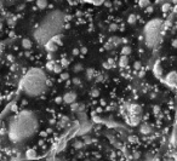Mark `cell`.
I'll return each instance as SVG.
<instances>
[{
  "instance_id": "obj_1",
  "label": "cell",
  "mask_w": 177,
  "mask_h": 161,
  "mask_svg": "<svg viewBox=\"0 0 177 161\" xmlns=\"http://www.w3.org/2000/svg\"><path fill=\"white\" fill-rule=\"evenodd\" d=\"M38 128V120L33 111L25 110L10 120L9 137L15 143L26 141L32 137Z\"/></svg>"
},
{
  "instance_id": "obj_2",
  "label": "cell",
  "mask_w": 177,
  "mask_h": 161,
  "mask_svg": "<svg viewBox=\"0 0 177 161\" xmlns=\"http://www.w3.org/2000/svg\"><path fill=\"white\" fill-rule=\"evenodd\" d=\"M64 22V13L61 11H52L50 13H47L44 21L40 23L39 28L34 32V36L37 39V41L41 45H45L49 40L60 34V32L62 30Z\"/></svg>"
},
{
  "instance_id": "obj_3",
  "label": "cell",
  "mask_w": 177,
  "mask_h": 161,
  "mask_svg": "<svg viewBox=\"0 0 177 161\" xmlns=\"http://www.w3.org/2000/svg\"><path fill=\"white\" fill-rule=\"evenodd\" d=\"M47 79L40 68L29 69L20 83V90L29 97H38L46 91Z\"/></svg>"
},
{
  "instance_id": "obj_4",
  "label": "cell",
  "mask_w": 177,
  "mask_h": 161,
  "mask_svg": "<svg viewBox=\"0 0 177 161\" xmlns=\"http://www.w3.org/2000/svg\"><path fill=\"white\" fill-rule=\"evenodd\" d=\"M164 26V21L160 18H153L146 23L143 29L144 41L149 49H154L159 44L160 38H162V30Z\"/></svg>"
},
{
  "instance_id": "obj_5",
  "label": "cell",
  "mask_w": 177,
  "mask_h": 161,
  "mask_svg": "<svg viewBox=\"0 0 177 161\" xmlns=\"http://www.w3.org/2000/svg\"><path fill=\"white\" fill-rule=\"evenodd\" d=\"M164 83H165L169 87H171L172 90H175V88H176V84H177V74H176L175 70H171L170 73H169V74L165 76Z\"/></svg>"
},
{
  "instance_id": "obj_6",
  "label": "cell",
  "mask_w": 177,
  "mask_h": 161,
  "mask_svg": "<svg viewBox=\"0 0 177 161\" xmlns=\"http://www.w3.org/2000/svg\"><path fill=\"white\" fill-rule=\"evenodd\" d=\"M75 99H77V94L75 92L70 91V92H67L66 94L62 97V101L67 104H72V103H75Z\"/></svg>"
},
{
  "instance_id": "obj_7",
  "label": "cell",
  "mask_w": 177,
  "mask_h": 161,
  "mask_svg": "<svg viewBox=\"0 0 177 161\" xmlns=\"http://www.w3.org/2000/svg\"><path fill=\"white\" fill-rule=\"evenodd\" d=\"M153 73H154L155 78H162L163 76V68L160 66V62H155L154 67H153Z\"/></svg>"
},
{
  "instance_id": "obj_8",
  "label": "cell",
  "mask_w": 177,
  "mask_h": 161,
  "mask_svg": "<svg viewBox=\"0 0 177 161\" xmlns=\"http://www.w3.org/2000/svg\"><path fill=\"white\" fill-rule=\"evenodd\" d=\"M45 49L47 50V52H51V53H53L56 50H57V45L56 44H53L51 40H49L46 44H45Z\"/></svg>"
},
{
  "instance_id": "obj_9",
  "label": "cell",
  "mask_w": 177,
  "mask_h": 161,
  "mask_svg": "<svg viewBox=\"0 0 177 161\" xmlns=\"http://www.w3.org/2000/svg\"><path fill=\"white\" fill-rule=\"evenodd\" d=\"M32 40L29 38H25V39H22V47L25 50H30L32 49Z\"/></svg>"
},
{
  "instance_id": "obj_10",
  "label": "cell",
  "mask_w": 177,
  "mask_h": 161,
  "mask_svg": "<svg viewBox=\"0 0 177 161\" xmlns=\"http://www.w3.org/2000/svg\"><path fill=\"white\" fill-rule=\"evenodd\" d=\"M140 132H141L142 134H149V133L152 132V127H150L148 124H143V125H141V127H140Z\"/></svg>"
},
{
  "instance_id": "obj_11",
  "label": "cell",
  "mask_w": 177,
  "mask_h": 161,
  "mask_svg": "<svg viewBox=\"0 0 177 161\" xmlns=\"http://www.w3.org/2000/svg\"><path fill=\"white\" fill-rule=\"evenodd\" d=\"M119 66L122 68H126L129 66V57L127 56H122L119 60Z\"/></svg>"
},
{
  "instance_id": "obj_12",
  "label": "cell",
  "mask_w": 177,
  "mask_h": 161,
  "mask_svg": "<svg viewBox=\"0 0 177 161\" xmlns=\"http://www.w3.org/2000/svg\"><path fill=\"white\" fill-rule=\"evenodd\" d=\"M95 75H96V71H95L93 68H88L86 70V78H87V80H92L95 78Z\"/></svg>"
},
{
  "instance_id": "obj_13",
  "label": "cell",
  "mask_w": 177,
  "mask_h": 161,
  "mask_svg": "<svg viewBox=\"0 0 177 161\" xmlns=\"http://www.w3.org/2000/svg\"><path fill=\"white\" fill-rule=\"evenodd\" d=\"M50 40H51L53 44H56V45H61V44H62V35H61V34H57V35L52 36Z\"/></svg>"
},
{
  "instance_id": "obj_14",
  "label": "cell",
  "mask_w": 177,
  "mask_h": 161,
  "mask_svg": "<svg viewBox=\"0 0 177 161\" xmlns=\"http://www.w3.org/2000/svg\"><path fill=\"white\" fill-rule=\"evenodd\" d=\"M37 6L40 10H44L47 7V0H37Z\"/></svg>"
},
{
  "instance_id": "obj_15",
  "label": "cell",
  "mask_w": 177,
  "mask_h": 161,
  "mask_svg": "<svg viewBox=\"0 0 177 161\" xmlns=\"http://www.w3.org/2000/svg\"><path fill=\"white\" fill-rule=\"evenodd\" d=\"M26 155H27L28 159H35L37 158V151L34 149H29V150H27Z\"/></svg>"
},
{
  "instance_id": "obj_16",
  "label": "cell",
  "mask_w": 177,
  "mask_h": 161,
  "mask_svg": "<svg viewBox=\"0 0 177 161\" xmlns=\"http://www.w3.org/2000/svg\"><path fill=\"white\" fill-rule=\"evenodd\" d=\"M84 146H85V143H84L83 141H75L74 144H73V147H74L75 149H83Z\"/></svg>"
},
{
  "instance_id": "obj_17",
  "label": "cell",
  "mask_w": 177,
  "mask_h": 161,
  "mask_svg": "<svg viewBox=\"0 0 177 161\" xmlns=\"http://www.w3.org/2000/svg\"><path fill=\"white\" fill-rule=\"evenodd\" d=\"M170 10H171V5L169 4V3H166V4H164V5L162 6V11H163L164 13L170 12Z\"/></svg>"
},
{
  "instance_id": "obj_18",
  "label": "cell",
  "mask_w": 177,
  "mask_h": 161,
  "mask_svg": "<svg viewBox=\"0 0 177 161\" xmlns=\"http://www.w3.org/2000/svg\"><path fill=\"white\" fill-rule=\"evenodd\" d=\"M130 53H131V49H130V47H129V46H124L123 50H122V55L123 56H129Z\"/></svg>"
},
{
  "instance_id": "obj_19",
  "label": "cell",
  "mask_w": 177,
  "mask_h": 161,
  "mask_svg": "<svg viewBox=\"0 0 177 161\" xmlns=\"http://www.w3.org/2000/svg\"><path fill=\"white\" fill-rule=\"evenodd\" d=\"M55 62L53 61H47V63H46V68H47V70H50V71H52L53 70V68H55Z\"/></svg>"
},
{
  "instance_id": "obj_20",
  "label": "cell",
  "mask_w": 177,
  "mask_h": 161,
  "mask_svg": "<svg viewBox=\"0 0 177 161\" xmlns=\"http://www.w3.org/2000/svg\"><path fill=\"white\" fill-rule=\"evenodd\" d=\"M140 7H148L149 6V0H138Z\"/></svg>"
},
{
  "instance_id": "obj_21",
  "label": "cell",
  "mask_w": 177,
  "mask_h": 161,
  "mask_svg": "<svg viewBox=\"0 0 177 161\" xmlns=\"http://www.w3.org/2000/svg\"><path fill=\"white\" fill-rule=\"evenodd\" d=\"M53 73H57V74H61L62 73V66L61 64H55V68H53Z\"/></svg>"
},
{
  "instance_id": "obj_22",
  "label": "cell",
  "mask_w": 177,
  "mask_h": 161,
  "mask_svg": "<svg viewBox=\"0 0 177 161\" xmlns=\"http://www.w3.org/2000/svg\"><path fill=\"white\" fill-rule=\"evenodd\" d=\"M136 20H137V17H136L135 15H130V16H129V18H127V22L130 23V24H133V23L136 22Z\"/></svg>"
},
{
  "instance_id": "obj_23",
  "label": "cell",
  "mask_w": 177,
  "mask_h": 161,
  "mask_svg": "<svg viewBox=\"0 0 177 161\" xmlns=\"http://www.w3.org/2000/svg\"><path fill=\"white\" fill-rule=\"evenodd\" d=\"M75 73H79V71H81L83 70V64H80V63H78V64H75L74 66V69H73Z\"/></svg>"
},
{
  "instance_id": "obj_24",
  "label": "cell",
  "mask_w": 177,
  "mask_h": 161,
  "mask_svg": "<svg viewBox=\"0 0 177 161\" xmlns=\"http://www.w3.org/2000/svg\"><path fill=\"white\" fill-rule=\"evenodd\" d=\"M78 108H79V104L78 103H72L70 104V110L72 111H78Z\"/></svg>"
},
{
  "instance_id": "obj_25",
  "label": "cell",
  "mask_w": 177,
  "mask_h": 161,
  "mask_svg": "<svg viewBox=\"0 0 177 161\" xmlns=\"http://www.w3.org/2000/svg\"><path fill=\"white\" fill-rule=\"evenodd\" d=\"M91 96H92V97H98V96H100V91L97 90V88H93V90L91 91Z\"/></svg>"
},
{
  "instance_id": "obj_26",
  "label": "cell",
  "mask_w": 177,
  "mask_h": 161,
  "mask_svg": "<svg viewBox=\"0 0 177 161\" xmlns=\"http://www.w3.org/2000/svg\"><path fill=\"white\" fill-rule=\"evenodd\" d=\"M118 28H119V27H118V24H115V23H112V24L109 26V30H110V32H115Z\"/></svg>"
},
{
  "instance_id": "obj_27",
  "label": "cell",
  "mask_w": 177,
  "mask_h": 161,
  "mask_svg": "<svg viewBox=\"0 0 177 161\" xmlns=\"http://www.w3.org/2000/svg\"><path fill=\"white\" fill-rule=\"evenodd\" d=\"M73 84H74V85H81V81H80L79 78H74V79H73Z\"/></svg>"
},
{
  "instance_id": "obj_28",
  "label": "cell",
  "mask_w": 177,
  "mask_h": 161,
  "mask_svg": "<svg viewBox=\"0 0 177 161\" xmlns=\"http://www.w3.org/2000/svg\"><path fill=\"white\" fill-rule=\"evenodd\" d=\"M107 63H108L109 66H110V68H113V67H114V60H113V58H108Z\"/></svg>"
},
{
  "instance_id": "obj_29",
  "label": "cell",
  "mask_w": 177,
  "mask_h": 161,
  "mask_svg": "<svg viewBox=\"0 0 177 161\" xmlns=\"http://www.w3.org/2000/svg\"><path fill=\"white\" fill-rule=\"evenodd\" d=\"M68 78H69V75L67 73H61V79L62 80H68Z\"/></svg>"
},
{
  "instance_id": "obj_30",
  "label": "cell",
  "mask_w": 177,
  "mask_h": 161,
  "mask_svg": "<svg viewBox=\"0 0 177 161\" xmlns=\"http://www.w3.org/2000/svg\"><path fill=\"white\" fill-rule=\"evenodd\" d=\"M133 67H135L136 70H140V69H141V63H140V62H135Z\"/></svg>"
},
{
  "instance_id": "obj_31",
  "label": "cell",
  "mask_w": 177,
  "mask_h": 161,
  "mask_svg": "<svg viewBox=\"0 0 177 161\" xmlns=\"http://www.w3.org/2000/svg\"><path fill=\"white\" fill-rule=\"evenodd\" d=\"M68 63H69V62H68L67 60H62V63H61L62 68H63V67H66V66H68Z\"/></svg>"
},
{
  "instance_id": "obj_32",
  "label": "cell",
  "mask_w": 177,
  "mask_h": 161,
  "mask_svg": "<svg viewBox=\"0 0 177 161\" xmlns=\"http://www.w3.org/2000/svg\"><path fill=\"white\" fill-rule=\"evenodd\" d=\"M47 61H53V55L51 52L47 53Z\"/></svg>"
},
{
  "instance_id": "obj_33",
  "label": "cell",
  "mask_w": 177,
  "mask_h": 161,
  "mask_svg": "<svg viewBox=\"0 0 177 161\" xmlns=\"http://www.w3.org/2000/svg\"><path fill=\"white\" fill-rule=\"evenodd\" d=\"M79 52H81L83 55H85L87 52V49H86V47H81V49H79Z\"/></svg>"
},
{
  "instance_id": "obj_34",
  "label": "cell",
  "mask_w": 177,
  "mask_h": 161,
  "mask_svg": "<svg viewBox=\"0 0 177 161\" xmlns=\"http://www.w3.org/2000/svg\"><path fill=\"white\" fill-rule=\"evenodd\" d=\"M55 102L57 103V104H60V103H62L63 101H62V97H56V99H55Z\"/></svg>"
},
{
  "instance_id": "obj_35",
  "label": "cell",
  "mask_w": 177,
  "mask_h": 161,
  "mask_svg": "<svg viewBox=\"0 0 177 161\" xmlns=\"http://www.w3.org/2000/svg\"><path fill=\"white\" fill-rule=\"evenodd\" d=\"M103 68H104V69H110V66H109L107 62H104V63H103Z\"/></svg>"
},
{
  "instance_id": "obj_36",
  "label": "cell",
  "mask_w": 177,
  "mask_h": 161,
  "mask_svg": "<svg viewBox=\"0 0 177 161\" xmlns=\"http://www.w3.org/2000/svg\"><path fill=\"white\" fill-rule=\"evenodd\" d=\"M3 52H4V44L0 41V55H1Z\"/></svg>"
},
{
  "instance_id": "obj_37",
  "label": "cell",
  "mask_w": 177,
  "mask_h": 161,
  "mask_svg": "<svg viewBox=\"0 0 177 161\" xmlns=\"http://www.w3.org/2000/svg\"><path fill=\"white\" fill-rule=\"evenodd\" d=\"M153 111H154V114H159V111H160V109H159L158 107H154V108H153Z\"/></svg>"
},
{
  "instance_id": "obj_38",
  "label": "cell",
  "mask_w": 177,
  "mask_h": 161,
  "mask_svg": "<svg viewBox=\"0 0 177 161\" xmlns=\"http://www.w3.org/2000/svg\"><path fill=\"white\" fill-rule=\"evenodd\" d=\"M129 139H130L131 142H137V138H136V137H133V136H131V137H129Z\"/></svg>"
},
{
  "instance_id": "obj_39",
  "label": "cell",
  "mask_w": 177,
  "mask_h": 161,
  "mask_svg": "<svg viewBox=\"0 0 177 161\" xmlns=\"http://www.w3.org/2000/svg\"><path fill=\"white\" fill-rule=\"evenodd\" d=\"M79 53H80V52H79V49H74V50H73V55H74V56H78Z\"/></svg>"
},
{
  "instance_id": "obj_40",
  "label": "cell",
  "mask_w": 177,
  "mask_h": 161,
  "mask_svg": "<svg viewBox=\"0 0 177 161\" xmlns=\"http://www.w3.org/2000/svg\"><path fill=\"white\" fill-rule=\"evenodd\" d=\"M140 158V153H135L133 154V159H138Z\"/></svg>"
},
{
  "instance_id": "obj_41",
  "label": "cell",
  "mask_w": 177,
  "mask_h": 161,
  "mask_svg": "<svg viewBox=\"0 0 177 161\" xmlns=\"http://www.w3.org/2000/svg\"><path fill=\"white\" fill-rule=\"evenodd\" d=\"M176 45H177V41H176V40H173V41H172V46L176 47Z\"/></svg>"
},
{
  "instance_id": "obj_42",
  "label": "cell",
  "mask_w": 177,
  "mask_h": 161,
  "mask_svg": "<svg viewBox=\"0 0 177 161\" xmlns=\"http://www.w3.org/2000/svg\"><path fill=\"white\" fill-rule=\"evenodd\" d=\"M1 29H3V22L0 21V30H1Z\"/></svg>"
},
{
  "instance_id": "obj_43",
  "label": "cell",
  "mask_w": 177,
  "mask_h": 161,
  "mask_svg": "<svg viewBox=\"0 0 177 161\" xmlns=\"http://www.w3.org/2000/svg\"><path fill=\"white\" fill-rule=\"evenodd\" d=\"M9 61H13V57H12V56H9Z\"/></svg>"
},
{
  "instance_id": "obj_44",
  "label": "cell",
  "mask_w": 177,
  "mask_h": 161,
  "mask_svg": "<svg viewBox=\"0 0 177 161\" xmlns=\"http://www.w3.org/2000/svg\"><path fill=\"white\" fill-rule=\"evenodd\" d=\"M166 161H175V159H173V158H171V159H167Z\"/></svg>"
},
{
  "instance_id": "obj_45",
  "label": "cell",
  "mask_w": 177,
  "mask_h": 161,
  "mask_svg": "<svg viewBox=\"0 0 177 161\" xmlns=\"http://www.w3.org/2000/svg\"><path fill=\"white\" fill-rule=\"evenodd\" d=\"M26 1H28V3H32V1H34V0H26Z\"/></svg>"
},
{
  "instance_id": "obj_46",
  "label": "cell",
  "mask_w": 177,
  "mask_h": 161,
  "mask_svg": "<svg viewBox=\"0 0 177 161\" xmlns=\"http://www.w3.org/2000/svg\"><path fill=\"white\" fill-rule=\"evenodd\" d=\"M0 126H1V120H0Z\"/></svg>"
},
{
  "instance_id": "obj_47",
  "label": "cell",
  "mask_w": 177,
  "mask_h": 161,
  "mask_svg": "<svg viewBox=\"0 0 177 161\" xmlns=\"http://www.w3.org/2000/svg\"><path fill=\"white\" fill-rule=\"evenodd\" d=\"M0 7H1V4H0Z\"/></svg>"
}]
</instances>
